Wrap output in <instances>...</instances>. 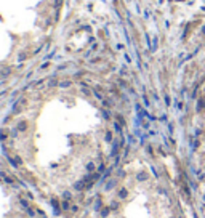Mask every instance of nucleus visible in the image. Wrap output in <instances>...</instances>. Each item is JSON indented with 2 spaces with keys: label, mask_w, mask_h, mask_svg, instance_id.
<instances>
[{
  "label": "nucleus",
  "mask_w": 205,
  "mask_h": 218,
  "mask_svg": "<svg viewBox=\"0 0 205 218\" xmlns=\"http://www.w3.org/2000/svg\"><path fill=\"white\" fill-rule=\"evenodd\" d=\"M127 194L128 193H127V189H125V188H122L120 191H119V196H120V197H127Z\"/></svg>",
  "instance_id": "nucleus-4"
},
{
  "label": "nucleus",
  "mask_w": 205,
  "mask_h": 218,
  "mask_svg": "<svg viewBox=\"0 0 205 218\" xmlns=\"http://www.w3.org/2000/svg\"><path fill=\"white\" fill-rule=\"evenodd\" d=\"M199 146H200V141H199V139H196V141H194V144H192V149L196 151V149H197Z\"/></svg>",
  "instance_id": "nucleus-5"
},
{
  "label": "nucleus",
  "mask_w": 205,
  "mask_h": 218,
  "mask_svg": "<svg viewBox=\"0 0 205 218\" xmlns=\"http://www.w3.org/2000/svg\"><path fill=\"white\" fill-rule=\"evenodd\" d=\"M147 176H149V175H147L146 172H139V173H138V181H146Z\"/></svg>",
  "instance_id": "nucleus-2"
},
{
  "label": "nucleus",
  "mask_w": 205,
  "mask_h": 218,
  "mask_svg": "<svg viewBox=\"0 0 205 218\" xmlns=\"http://www.w3.org/2000/svg\"><path fill=\"white\" fill-rule=\"evenodd\" d=\"M197 180H199V181H203V180H205V173H203L202 170H197Z\"/></svg>",
  "instance_id": "nucleus-3"
},
{
  "label": "nucleus",
  "mask_w": 205,
  "mask_h": 218,
  "mask_svg": "<svg viewBox=\"0 0 205 218\" xmlns=\"http://www.w3.org/2000/svg\"><path fill=\"white\" fill-rule=\"evenodd\" d=\"M196 135L200 136V135H202V130H199V128H197V130H196Z\"/></svg>",
  "instance_id": "nucleus-8"
},
{
  "label": "nucleus",
  "mask_w": 205,
  "mask_h": 218,
  "mask_svg": "<svg viewBox=\"0 0 205 218\" xmlns=\"http://www.w3.org/2000/svg\"><path fill=\"white\" fill-rule=\"evenodd\" d=\"M200 35H205V26L202 27V31H200Z\"/></svg>",
  "instance_id": "nucleus-9"
},
{
  "label": "nucleus",
  "mask_w": 205,
  "mask_h": 218,
  "mask_svg": "<svg viewBox=\"0 0 205 218\" xmlns=\"http://www.w3.org/2000/svg\"><path fill=\"white\" fill-rule=\"evenodd\" d=\"M101 213H102V216H107V213H109V209H104Z\"/></svg>",
  "instance_id": "nucleus-6"
},
{
  "label": "nucleus",
  "mask_w": 205,
  "mask_h": 218,
  "mask_svg": "<svg viewBox=\"0 0 205 218\" xmlns=\"http://www.w3.org/2000/svg\"><path fill=\"white\" fill-rule=\"evenodd\" d=\"M202 202L205 204V193H203V196H202Z\"/></svg>",
  "instance_id": "nucleus-10"
},
{
  "label": "nucleus",
  "mask_w": 205,
  "mask_h": 218,
  "mask_svg": "<svg viewBox=\"0 0 205 218\" xmlns=\"http://www.w3.org/2000/svg\"><path fill=\"white\" fill-rule=\"evenodd\" d=\"M165 103H167V106H170V96L168 95H165Z\"/></svg>",
  "instance_id": "nucleus-7"
},
{
  "label": "nucleus",
  "mask_w": 205,
  "mask_h": 218,
  "mask_svg": "<svg viewBox=\"0 0 205 218\" xmlns=\"http://www.w3.org/2000/svg\"><path fill=\"white\" fill-rule=\"evenodd\" d=\"M196 109H197V112H202V111L205 109V96H200V98H199Z\"/></svg>",
  "instance_id": "nucleus-1"
}]
</instances>
